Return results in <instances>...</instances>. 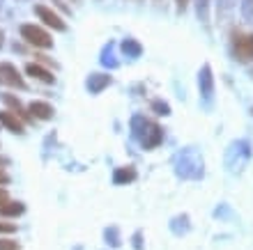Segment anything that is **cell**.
Masks as SVG:
<instances>
[{"instance_id": "1", "label": "cell", "mask_w": 253, "mask_h": 250, "mask_svg": "<svg viewBox=\"0 0 253 250\" xmlns=\"http://www.w3.org/2000/svg\"><path fill=\"white\" fill-rule=\"evenodd\" d=\"M131 129H133V133H136V138L143 143V147H145V149L157 147L161 143V138H164V131L159 129V124L147 122L145 117H133Z\"/></svg>"}, {"instance_id": "2", "label": "cell", "mask_w": 253, "mask_h": 250, "mask_svg": "<svg viewBox=\"0 0 253 250\" xmlns=\"http://www.w3.org/2000/svg\"><path fill=\"white\" fill-rule=\"evenodd\" d=\"M177 172L187 179L203 177V161H200L193 151H184V154L180 156V163H177Z\"/></svg>"}, {"instance_id": "3", "label": "cell", "mask_w": 253, "mask_h": 250, "mask_svg": "<svg viewBox=\"0 0 253 250\" xmlns=\"http://www.w3.org/2000/svg\"><path fill=\"white\" fill-rule=\"evenodd\" d=\"M233 53H235V60L251 62L253 60V35L233 33Z\"/></svg>"}, {"instance_id": "4", "label": "cell", "mask_w": 253, "mask_h": 250, "mask_svg": "<svg viewBox=\"0 0 253 250\" xmlns=\"http://www.w3.org/2000/svg\"><path fill=\"white\" fill-rule=\"evenodd\" d=\"M21 35H23V39H26L28 44H33V46H37V48H48L53 44L51 35H48L46 30H42L40 26H35V23H26V26L21 28Z\"/></svg>"}, {"instance_id": "5", "label": "cell", "mask_w": 253, "mask_h": 250, "mask_svg": "<svg viewBox=\"0 0 253 250\" xmlns=\"http://www.w3.org/2000/svg\"><path fill=\"white\" fill-rule=\"evenodd\" d=\"M35 14H37L46 26L55 28V30H65V21H62L53 9H48V7H44V5H35Z\"/></svg>"}, {"instance_id": "6", "label": "cell", "mask_w": 253, "mask_h": 250, "mask_svg": "<svg viewBox=\"0 0 253 250\" xmlns=\"http://www.w3.org/2000/svg\"><path fill=\"white\" fill-rule=\"evenodd\" d=\"M198 85H200V94L205 99H212L214 94V76H212V67L205 65L200 69V76H198Z\"/></svg>"}, {"instance_id": "7", "label": "cell", "mask_w": 253, "mask_h": 250, "mask_svg": "<svg viewBox=\"0 0 253 250\" xmlns=\"http://www.w3.org/2000/svg\"><path fill=\"white\" fill-rule=\"evenodd\" d=\"M0 80H5V83H9V85H14V87H26L19 69L14 65H0Z\"/></svg>"}, {"instance_id": "8", "label": "cell", "mask_w": 253, "mask_h": 250, "mask_svg": "<svg viewBox=\"0 0 253 250\" xmlns=\"http://www.w3.org/2000/svg\"><path fill=\"white\" fill-rule=\"evenodd\" d=\"M28 110H30V115L37 117V119H51L53 117V106H48L46 101H33Z\"/></svg>"}, {"instance_id": "9", "label": "cell", "mask_w": 253, "mask_h": 250, "mask_svg": "<svg viewBox=\"0 0 253 250\" xmlns=\"http://www.w3.org/2000/svg\"><path fill=\"white\" fill-rule=\"evenodd\" d=\"M0 122L9 129V131H14V133H23V122H21L14 112H9V110H5V112H0Z\"/></svg>"}, {"instance_id": "10", "label": "cell", "mask_w": 253, "mask_h": 250, "mask_svg": "<svg viewBox=\"0 0 253 250\" xmlns=\"http://www.w3.org/2000/svg\"><path fill=\"white\" fill-rule=\"evenodd\" d=\"M108 83H111V76H106V73H92V76L87 78V87H90V92H101Z\"/></svg>"}, {"instance_id": "11", "label": "cell", "mask_w": 253, "mask_h": 250, "mask_svg": "<svg viewBox=\"0 0 253 250\" xmlns=\"http://www.w3.org/2000/svg\"><path fill=\"white\" fill-rule=\"evenodd\" d=\"M26 71L30 73V76H35V78H40L42 83H53V80H55L53 73L46 71V69H44V67H40V65H28Z\"/></svg>"}, {"instance_id": "12", "label": "cell", "mask_w": 253, "mask_h": 250, "mask_svg": "<svg viewBox=\"0 0 253 250\" xmlns=\"http://www.w3.org/2000/svg\"><path fill=\"white\" fill-rule=\"evenodd\" d=\"M23 204L21 202H12V200H2L0 202V216H19V214H23Z\"/></svg>"}, {"instance_id": "13", "label": "cell", "mask_w": 253, "mask_h": 250, "mask_svg": "<svg viewBox=\"0 0 253 250\" xmlns=\"http://www.w3.org/2000/svg\"><path fill=\"white\" fill-rule=\"evenodd\" d=\"M133 179H136V170L133 168H118L113 175L115 184H126V181H133Z\"/></svg>"}, {"instance_id": "14", "label": "cell", "mask_w": 253, "mask_h": 250, "mask_svg": "<svg viewBox=\"0 0 253 250\" xmlns=\"http://www.w3.org/2000/svg\"><path fill=\"white\" fill-rule=\"evenodd\" d=\"M122 51L126 53V55H131V58H138L140 55V44L133 39H125L122 41Z\"/></svg>"}, {"instance_id": "15", "label": "cell", "mask_w": 253, "mask_h": 250, "mask_svg": "<svg viewBox=\"0 0 253 250\" xmlns=\"http://www.w3.org/2000/svg\"><path fill=\"white\" fill-rule=\"evenodd\" d=\"M242 14L247 21H253V0H244L242 2Z\"/></svg>"}, {"instance_id": "16", "label": "cell", "mask_w": 253, "mask_h": 250, "mask_svg": "<svg viewBox=\"0 0 253 250\" xmlns=\"http://www.w3.org/2000/svg\"><path fill=\"white\" fill-rule=\"evenodd\" d=\"M5 101H7L9 106H12V108H14L16 112H19V115H26V112H23V106H21V101H19V99H14L12 94H5Z\"/></svg>"}, {"instance_id": "17", "label": "cell", "mask_w": 253, "mask_h": 250, "mask_svg": "<svg viewBox=\"0 0 253 250\" xmlns=\"http://www.w3.org/2000/svg\"><path fill=\"white\" fill-rule=\"evenodd\" d=\"M0 250H19L16 241H0Z\"/></svg>"}, {"instance_id": "18", "label": "cell", "mask_w": 253, "mask_h": 250, "mask_svg": "<svg viewBox=\"0 0 253 250\" xmlns=\"http://www.w3.org/2000/svg\"><path fill=\"white\" fill-rule=\"evenodd\" d=\"M14 230H16V225H12V223H0V232H5V234H7V232H14Z\"/></svg>"}, {"instance_id": "19", "label": "cell", "mask_w": 253, "mask_h": 250, "mask_svg": "<svg viewBox=\"0 0 253 250\" xmlns=\"http://www.w3.org/2000/svg\"><path fill=\"white\" fill-rule=\"evenodd\" d=\"M154 108H157V110H161V115H168V106L166 104H154Z\"/></svg>"}, {"instance_id": "20", "label": "cell", "mask_w": 253, "mask_h": 250, "mask_svg": "<svg viewBox=\"0 0 253 250\" xmlns=\"http://www.w3.org/2000/svg\"><path fill=\"white\" fill-rule=\"evenodd\" d=\"M187 5H189V0H177V9H180V12H184Z\"/></svg>"}, {"instance_id": "21", "label": "cell", "mask_w": 253, "mask_h": 250, "mask_svg": "<svg viewBox=\"0 0 253 250\" xmlns=\"http://www.w3.org/2000/svg\"><path fill=\"white\" fill-rule=\"evenodd\" d=\"M233 2H235V0H219V5L223 7V9H228V7H233Z\"/></svg>"}, {"instance_id": "22", "label": "cell", "mask_w": 253, "mask_h": 250, "mask_svg": "<svg viewBox=\"0 0 253 250\" xmlns=\"http://www.w3.org/2000/svg\"><path fill=\"white\" fill-rule=\"evenodd\" d=\"M7 181H9V177H7V175H5V172H2V170H0V184H7Z\"/></svg>"}, {"instance_id": "23", "label": "cell", "mask_w": 253, "mask_h": 250, "mask_svg": "<svg viewBox=\"0 0 253 250\" xmlns=\"http://www.w3.org/2000/svg\"><path fill=\"white\" fill-rule=\"evenodd\" d=\"M2 200H7V193L2 191V188H0V202H2Z\"/></svg>"}, {"instance_id": "24", "label": "cell", "mask_w": 253, "mask_h": 250, "mask_svg": "<svg viewBox=\"0 0 253 250\" xmlns=\"http://www.w3.org/2000/svg\"><path fill=\"white\" fill-rule=\"evenodd\" d=\"M2 41H5V33L0 30V46H2Z\"/></svg>"}, {"instance_id": "25", "label": "cell", "mask_w": 253, "mask_h": 250, "mask_svg": "<svg viewBox=\"0 0 253 250\" xmlns=\"http://www.w3.org/2000/svg\"><path fill=\"white\" fill-rule=\"evenodd\" d=\"M0 5H2V0H0Z\"/></svg>"}]
</instances>
